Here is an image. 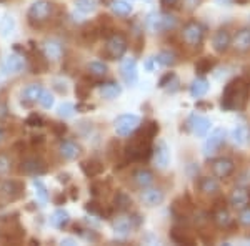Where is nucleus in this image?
Masks as SVG:
<instances>
[{
    "label": "nucleus",
    "instance_id": "1",
    "mask_svg": "<svg viewBox=\"0 0 250 246\" xmlns=\"http://www.w3.org/2000/svg\"><path fill=\"white\" fill-rule=\"evenodd\" d=\"M134 138L130 140V143L125 148V155L130 161H144L148 160V156L154 153L152 148V140L155 138V135L159 133V123L150 120V122H145L144 127L137 128Z\"/></svg>",
    "mask_w": 250,
    "mask_h": 246
},
{
    "label": "nucleus",
    "instance_id": "47",
    "mask_svg": "<svg viewBox=\"0 0 250 246\" xmlns=\"http://www.w3.org/2000/svg\"><path fill=\"white\" fill-rule=\"evenodd\" d=\"M75 94H77V96L80 100H85L88 94H90V88H88L85 83H79L77 87H75Z\"/></svg>",
    "mask_w": 250,
    "mask_h": 246
},
{
    "label": "nucleus",
    "instance_id": "18",
    "mask_svg": "<svg viewBox=\"0 0 250 246\" xmlns=\"http://www.w3.org/2000/svg\"><path fill=\"white\" fill-rule=\"evenodd\" d=\"M142 201L147 207H157V205H160L165 198L164 191L159 188H145V191L142 193Z\"/></svg>",
    "mask_w": 250,
    "mask_h": 246
},
{
    "label": "nucleus",
    "instance_id": "21",
    "mask_svg": "<svg viewBox=\"0 0 250 246\" xmlns=\"http://www.w3.org/2000/svg\"><path fill=\"white\" fill-rule=\"evenodd\" d=\"M170 238L179 245H193L195 243V238L190 235V231H187V229H184V228H179V227H173L170 229Z\"/></svg>",
    "mask_w": 250,
    "mask_h": 246
},
{
    "label": "nucleus",
    "instance_id": "42",
    "mask_svg": "<svg viewBox=\"0 0 250 246\" xmlns=\"http://www.w3.org/2000/svg\"><path fill=\"white\" fill-rule=\"evenodd\" d=\"M19 183H15V181H5V183L2 185V188H0V191H2V195H5L7 198L10 200H15L19 198L17 195H14V188L17 187Z\"/></svg>",
    "mask_w": 250,
    "mask_h": 246
},
{
    "label": "nucleus",
    "instance_id": "2",
    "mask_svg": "<svg viewBox=\"0 0 250 246\" xmlns=\"http://www.w3.org/2000/svg\"><path fill=\"white\" fill-rule=\"evenodd\" d=\"M249 95H250V82L242 78V76L233 78L225 85L224 92H222L220 107L227 112L244 110L245 105L249 102Z\"/></svg>",
    "mask_w": 250,
    "mask_h": 246
},
{
    "label": "nucleus",
    "instance_id": "12",
    "mask_svg": "<svg viewBox=\"0 0 250 246\" xmlns=\"http://www.w3.org/2000/svg\"><path fill=\"white\" fill-rule=\"evenodd\" d=\"M23 68H25V62H23V58L17 54H12L5 58V62H3L2 74L3 75H15V74H20Z\"/></svg>",
    "mask_w": 250,
    "mask_h": 246
},
{
    "label": "nucleus",
    "instance_id": "16",
    "mask_svg": "<svg viewBox=\"0 0 250 246\" xmlns=\"http://www.w3.org/2000/svg\"><path fill=\"white\" fill-rule=\"evenodd\" d=\"M154 160L159 168L168 167V163H170V150H168V147L165 142L157 143V147L154 148Z\"/></svg>",
    "mask_w": 250,
    "mask_h": 246
},
{
    "label": "nucleus",
    "instance_id": "9",
    "mask_svg": "<svg viewBox=\"0 0 250 246\" xmlns=\"http://www.w3.org/2000/svg\"><path fill=\"white\" fill-rule=\"evenodd\" d=\"M232 45V35L227 29H220L213 34L212 38V47L217 54H225Z\"/></svg>",
    "mask_w": 250,
    "mask_h": 246
},
{
    "label": "nucleus",
    "instance_id": "56",
    "mask_svg": "<svg viewBox=\"0 0 250 246\" xmlns=\"http://www.w3.org/2000/svg\"><path fill=\"white\" fill-rule=\"evenodd\" d=\"M59 181H62V183H67V181H68V175H59Z\"/></svg>",
    "mask_w": 250,
    "mask_h": 246
},
{
    "label": "nucleus",
    "instance_id": "10",
    "mask_svg": "<svg viewBox=\"0 0 250 246\" xmlns=\"http://www.w3.org/2000/svg\"><path fill=\"white\" fill-rule=\"evenodd\" d=\"M197 189L199 193H202L204 196H219L220 195V183L212 176H202L199 181H197Z\"/></svg>",
    "mask_w": 250,
    "mask_h": 246
},
{
    "label": "nucleus",
    "instance_id": "32",
    "mask_svg": "<svg viewBox=\"0 0 250 246\" xmlns=\"http://www.w3.org/2000/svg\"><path fill=\"white\" fill-rule=\"evenodd\" d=\"M217 65V58L213 57H202L199 58L195 62V70L199 72L200 75L204 74H208V72H212V68Z\"/></svg>",
    "mask_w": 250,
    "mask_h": 246
},
{
    "label": "nucleus",
    "instance_id": "39",
    "mask_svg": "<svg viewBox=\"0 0 250 246\" xmlns=\"http://www.w3.org/2000/svg\"><path fill=\"white\" fill-rule=\"evenodd\" d=\"M34 188H35V195H37V200L40 203H47L48 201V191L45 188V185L40 180H34Z\"/></svg>",
    "mask_w": 250,
    "mask_h": 246
},
{
    "label": "nucleus",
    "instance_id": "36",
    "mask_svg": "<svg viewBox=\"0 0 250 246\" xmlns=\"http://www.w3.org/2000/svg\"><path fill=\"white\" fill-rule=\"evenodd\" d=\"M42 90H43V88L40 87V85H30V87H27L25 90H23V96H25V100H27L29 103L39 102Z\"/></svg>",
    "mask_w": 250,
    "mask_h": 246
},
{
    "label": "nucleus",
    "instance_id": "3",
    "mask_svg": "<svg viewBox=\"0 0 250 246\" xmlns=\"http://www.w3.org/2000/svg\"><path fill=\"white\" fill-rule=\"evenodd\" d=\"M204 37H205V29H204L202 23L195 22V20H190V22H187L184 25L182 40L185 42V45L187 47L197 48L199 45H202Z\"/></svg>",
    "mask_w": 250,
    "mask_h": 246
},
{
    "label": "nucleus",
    "instance_id": "17",
    "mask_svg": "<svg viewBox=\"0 0 250 246\" xmlns=\"http://www.w3.org/2000/svg\"><path fill=\"white\" fill-rule=\"evenodd\" d=\"M170 209H172V215L175 218H179V220H184V218L192 216V213H193L192 203H187L184 196H180V198H177L175 201H173Z\"/></svg>",
    "mask_w": 250,
    "mask_h": 246
},
{
    "label": "nucleus",
    "instance_id": "45",
    "mask_svg": "<svg viewBox=\"0 0 250 246\" xmlns=\"http://www.w3.org/2000/svg\"><path fill=\"white\" fill-rule=\"evenodd\" d=\"M239 225L244 228H250V207L242 208V211L239 213Z\"/></svg>",
    "mask_w": 250,
    "mask_h": 246
},
{
    "label": "nucleus",
    "instance_id": "15",
    "mask_svg": "<svg viewBox=\"0 0 250 246\" xmlns=\"http://www.w3.org/2000/svg\"><path fill=\"white\" fill-rule=\"evenodd\" d=\"M232 47L239 54L250 52V29H242L240 32H237L235 37L232 38Z\"/></svg>",
    "mask_w": 250,
    "mask_h": 246
},
{
    "label": "nucleus",
    "instance_id": "53",
    "mask_svg": "<svg viewBox=\"0 0 250 246\" xmlns=\"http://www.w3.org/2000/svg\"><path fill=\"white\" fill-rule=\"evenodd\" d=\"M179 2L180 0H160V3H162L164 9H172V7H175Z\"/></svg>",
    "mask_w": 250,
    "mask_h": 246
},
{
    "label": "nucleus",
    "instance_id": "5",
    "mask_svg": "<svg viewBox=\"0 0 250 246\" xmlns=\"http://www.w3.org/2000/svg\"><path fill=\"white\" fill-rule=\"evenodd\" d=\"M147 25L152 32H168L177 27V19L167 14H150L147 19Z\"/></svg>",
    "mask_w": 250,
    "mask_h": 246
},
{
    "label": "nucleus",
    "instance_id": "38",
    "mask_svg": "<svg viewBox=\"0 0 250 246\" xmlns=\"http://www.w3.org/2000/svg\"><path fill=\"white\" fill-rule=\"evenodd\" d=\"M15 30V20L12 15H5L2 20V25H0V32H2L3 37H9V35L14 34Z\"/></svg>",
    "mask_w": 250,
    "mask_h": 246
},
{
    "label": "nucleus",
    "instance_id": "11",
    "mask_svg": "<svg viewBox=\"0 0 250 246\" xmlns=\"http://www.w3.org/2000/svg\"><path fill=\"white\" fill-rule=\"evenodd\" d=\"M120 75H122L124 82L127 85H135L137 78H139V72H137V62L135 58H125L120 65Z\"/></svg>",
    "mask_w": 250,
    "mask_h": 246
},
{
    "label": "nucleus",
    "instance_id": "40",
    "mask_svg": "<svg viewBox=\"0 0 250 246\" xmlns=\"http://www.w3.org/2000/svg\"><path fill=\"white\" fill-rule=\"evenodd\" d=\"M87 68L94 76H104L107 74V65H105V63H102V62H90Z\"/></svg>",
    "mask_w": 250,
    "mask_h": 246
},
{
    "label": "nucleus",
    "instance_id": "24",
    "mask_svg": "<svg viewBox=\"0 0 250 246\" xmlns=\"http://www.w3.org/2000/svg\"><path fill=\"white\" fill-rule=\"evenodd\" d=\"M154 181H155L154 173H152L150 170H145V168H142V170L134 173V183L139 188H148Z\"/></svg>",
    "mask_w": 250,
    "mask_h": 246
},
{
    "label": "nucleus",
    "instance_id": "27",
    "mask_svg": "<svg viewBox=\"0 0 250 246\" xmlns=\"http://www.w3.org/2000/svg\"><path fill=\"white\" fill-rule=\"evenodd\" d=\"M114 229H115V233L117 235H120V236H127L128 233L132 231V218H117V220L114 221Z\"/></svg>",
    "mask_w": 250,
    "mask_h": 246
},
{
    "label": "nucleus",
    "instance_id": "14",
    "mask_svg": "<svg viewBox=\"0 0 250 246\" xmlns=\"http://www.w3.org/2000/svg\"><path fill=\"white\" fill-rule=\"evenodd\" d=\"M187 125L190 127V130L193 132V135L197 136H205L210 128V120L205 118V116H200V115H192L188 118Z\"/></svg>",
    "mask_w": 250,
    "mask_h": 246
},
{
    "label": "nucleus",
    "instance_id": "35",
    "mask_svg": "<svg viewBox=\"0 0 250 246\" xmlns=\"http://www.w3.org/2000/svg\"><path fill=\"white\" fill-rule=\"evenodd\" d=\"M114 203H115L117 209H120V211H125V209L130 208L132 200H130V196H128L125 191H117V195H115V198H114Z\"/></svg>",
    "mask_w": 250,
    "mask_h": 246
},
{
    "label": "nucleus",
    "instance_id": "6",
    "mask_svg": "<svg viewBox=\"0 0 250 246\" xmlns=\"http://www.w3.org/2000/svg\"><path fill=\"white\" fill-rule=\"evenodd\" d=\"M140 125V118L137 115H120L115 120V133L119 136H128L130 133H134Z\"/></svg>",
    "mask_w": 250,
    "mask_h": 246
},
{
    "label": "nucleus",
    "instance_id": "29",
    "mask_svg": "<svg viewBox=\"0 0 250 246\" xmlns=\"http://www.w3.org/2000/svg\"><path fill=\"white\" fill-rule=\"evenodd\" d=\"M120 92H122V88H120L114 82H108V83L100 85V95H102V98L114 100V98H117V96L120 95Z\"/></svg>",
    "mask_w": 250,
    "mask_h": 246
},
{
    "label": "nucleus",
    "instance_id": "48",
    "mask_svg": "<svg viewBox=\"0 0 250 246\" xmlns=\"http://www.w3.org/2000/svg\"><path fill=\"white\" fill-rule=\"evenodd\" d=\"M207 221H208V215H207V213H202V211L193 213V223H195L197 227H204Z\"/></svg>",
    "mask_w": 250,
    "mask_h": 246
},
{
    "label": "nucleus",
    "instance_id": "59",
    "mask_svg": "<svg viewBox=\"0 0 250 246\" xmlns=\"http://www.w3.org/2000/svg\"><path fill=\"white\" fill-rule=\"evenodd\" d=\"M3 138H5V132H3L2 128H0V143L3 142Z\"/></svg>",
    "mask_w": 250,
    "mask_h": 246
},
{
    "label": "nucleus",
    "instance_id": "52",
    "mask_svg": "<svg viewBox=\"0 0 250 246\" xmlns=\"http://www.w3.org/2000/svg\"><path fill=\"white\" fill-rule=\"evenodd\" d=\"M9 168H10L9 158H7V156H3V155H0V173L9 171Z\"/></svg>",
    "mask_w": 250,
    "mask_h": 246
},
{
    "label": "nucleus",
    "instance_id": "26",
    "mask_svg": "<svg viewBox=\"0 0 250 246\" xmlns=\"http://www.w3.org/2000/svg\"><path fill=\"white\" fill-rule=\"evenodd\" d=\"M232 140L235 145H240V147H244V145L249 143V138H250V132L249 128L245 127V125H237L235 128L232 130Z\"/></svg>",
    "mask_w": 250,
    "mask_h": 246
},
{
    "label": "nucleus",
    "instance_id": "34",
    "mask_svg": "<svg viewBox=\"0 0 250 246\" xmlns=\"http://www.w3.org/2000/svg\"><path fill=\"white\" fill-rule=\"evenodd\" d=\"M155 62L159 63V65H164V67H172L177 63V57H175V54L170 50H162L155 57Z\"/></svg>",
    "mask_w": 250,
    "mask_h": 246
},
{
    "label": "nucleus",
    "instance_id": "57",
    "mask_svg": "<svg viewBox=\"0 0 250 246\" xmlns=\"http://www.w3.org/2000/svg\"><path fill=\"white\" fill-rule=\"evenodd\" d=\"M217 3H220V5H227V3H230L232 0H215Z\"/></svg>",
    "mask_w": 250,
    "mask_h": 246
},
{
    "label": "nucleus",
    "instance_id": "4",
    "mask_svg": "<svg viewBox=\"0 0 250 246\" xmlns=\"http://www.w3.org/2000/svg\"><path fill=\"white\" fill-rule=\"evenodd\" d=\"M128 48L127 38L122 34H114L105 43V55L110 60H120Z\"/></svg>",
    "mask_w": 250,
    "mask_h": 246
},
{
    "label": "nucleus",
    "instance_id": "44",
    "mask_svg": "<svg viewBox=\"0 0 250 246\" xmlns=\"http://www.w3.org/2000/svg\"><path fill=\"white\" fill-rule=\"evenodd\" d=\"M85 209L88 213H92V215H97V216H110V211H104L102 208H100L99 203H87L85 205Z\"/></svg>",
    "mask_w": 250,
    "mask_h": 246
},
{
    "label": "nucleus",
    "instance_id": "49",
    "mask_svg": "<svg viewBox=\"0 0 250 246\" xmlns=\"http://www.w3.org/2000/svg\"><path fill=\"white\" fill-rule=\"evenodd\" d=\"M175 78V74H173V72H168V74H165L162 78H160V82H159V87L160 88H165L168 85V83L172 82V80Z\"/></svg>",
    "mask_w": 250,
    "mask_h": 246
},
{
    "label": "nucleus",
    "instance_id": "7",
    "mask_svg": "<svg viewBox=\"0 0 250 246\" xmlns=\"http://www.w3.org/2000/svg\"><path fill=\"white\" fill-rule=\"evenodd\" d=\"M235 171V163H233L232 158H227V156H220V158H215L212 161V173L220 180H225Z\"/></svg>",
    "mask_w": 250,
    "mask_h": 246
},
{
    "label": "nucleus",
    "instance_id": "8",
    "mask_svg": "<svg viewBox=\"0 0 250 246\" xmlns=\"http://www.w3.org/2000/svg\"><path fill=\"white\" fill-rule=\"evenodd\" d=\"M225 142V130L224 128H215L210 135L207 136L204 143V153L205 155H213Z\"/></svg>",
    "mask_w": 250,
    "mask_h": 246
},
{
    "label": "nucleus",
    "instance_id": "58",
    "mask_svg": "<svg viewBox=\"0 0 250 246\" xmlns=\"http://www.w3.org/2000/svg\"><path fill=\"white\" fill-rule=\"evenodd\" d=\"M235 3H239V5H245V3H249V0H233Z\"/></svg>",
    "mask_w": 250,
    "mask_h": 246
},
{
    "label": "nucleus",
    "instance_id": "19",
    "mask_svg": "<svg viewBox=\"0 0 250 246\" xmlns=\"http://www.w3.org/2000/svg\"><path fill=\"white\" fill-rule=\"evenodd\" d=\"M212 218H213V223H215L219 228H230L233 225V216L230 215V211H229L225 207L217 208L215 211H213Z\"/></svg>",
    "mask_w": 250,
    "mask_h": 246
},
{
    "label": "nucleus",
    "instance_id": "41",
    "mask_svg": "<svg viewBox=\"0 0 250 246\" xmlns=\"http://www.w3.org/2000/svg\"><path fill=\"white\" fill-rule=\"evenodd\" d=\"M57 114H59V116H62V118H70V116H74V114H75V107L72 103L65 102L62 105H59Z\"/></svg>",
    "mask_w": 250,
    "mask_h": 246
},
{
    "label": "nucleus",
    "instance_id": "23",
    "mask_svg": "<svg viewBox=\"0 0 250 246\" xmlns=\"http://www.w3.org/2000/svg\"><path fill=\"white\" fill-rule=\"evenodd\" d=\"M80 168H82V171L85 173V176H88V178H94V176L100 175V173L104 171V165H102V161H99V160L82 161Z\"/></svg>",
    "mask_w": 250,
    "mask_h": 246
},
{
    "label": "nucleus",
    "instance_id": "55",
    "mask_svg": "<svg viewBox=\"0 0 250 246\" xmlns=\"http://www.w3.org/2000/svg\"><path fill=\"white\" fill-rule=\"evenodd\" d=\"M62 245H75V241L72 238H65V240H62Z\"/></svg>",
    "mask_w": 250,
    "mask_h": 246
},
{
    "label": "nucleus",
    "instance_id": "30",
    "mask_svg": "<svg viewBox=\"0 0 250 246\" xmlns=\"http://www.w3.org/2000/svg\"><path fill=\"white\" fill-rule=\"evenodd\" d=\"M68 221H70V215H68L65 209H57V211H54L50 216V225L55 228H63Z\"/></svg>",
    "mask_w": 250,
    "mask_h": 246
},
{
    "label": "nucleus",
    "instance_id": "50",
    "mask_svg": "<svg viewBox=\"0 0 250 246\" xmlns=\"http://www.w3.org/2000/svg\"><path fill=\"white\" fill-rule=\"evenodd\" d=\"M43 120L40 118L39 115H30L29 118H27V125H30V127H42Z\"/></svg>",
    "mask_w": 250,
    "mask_h": 246
},
{
    "label": "nucleus",
    "instance_id": "13",
    "mask_svg": "<svg viewBox=\"0 0 250 246\" xmlns=\"http://www.w3.org/2000/svg\"><path fill=\"white\" fill-rule=\"evenodd\" d=\"M52 5L45 0H37V2H34L30 5L29 9V17L34 19V20H45L50 17L52 14Z\"/></svg>",
    "mask_w": 250,
    "mask_h": 246
},
{
    "label": "nucleus",
    "instance_id": "43",
    "mask_svg": "<svg viewBox=\"0 0 250 246\" xmlns=\"http://www.w3.org/2000/svg\"><path fill=\"white\" fill-rule=\"evenodd\" d=\"M39 103L42 105L43 108H52L54 107V95L50 94V92L47 90H42V94H40V98H39Z\"/></svg>",
    "mask_w": 250,
    "mask_h": 246
},
{
    "label": "nucleus",
    "instance_id": "37",
    "mask_svg": "<svg viewBox=\"0 0 250 246\" xmlns=\"http://www.w3.org/2000/svg\"><path fill=\"white\" fill-rule=\"evenodd\" d=\"M75 9L80 14H92L97 9V0H75Z\"/></svg>",
    "mask_w": 250,
    "mask_h": 246
},
{
    "label": "nucleus",
    "instance_id": "51",
    "mask_svg": "<svg viewBox=\"0 0 250 246\" xmlns=\"http://www.w3.org/2000/svg\"><path fill=\"white\" fill-rule=\"evenodd\" d=\"M54 88L62 95L67 94V85H65V82H62V80H54Z\"/></svg>",
    "mask_w": 250,
    "mask_h": 246
},
{
    "label": "nucleus",
    "instance_id": "25",
    "mask_svg": "<svg viewBox=\"0 0 250 246\" xmlns=\"http://www.w3.org/2000/svg\"><path fill=\"white\" fill-rule=\"evenodd\" d=\"M43 52H45L48 60H60V57H62V54H63L62 45H60L59 42H55V40H47V42L43 43Z\"/></svg>",
    "mask_w": 250,
    "mask_h": 246
},
{
    "label": "nucleus",
    "instance_id": "46",
    "mask_svg": "<svg viewBox=\"0 0 250 246\" xmlns=\"http://www.w3.org/2000/svg\"><path fill=\"white\" fill-rule=\"evenodd\" d=\"M204 0H182V5H184V10L187 12H192L195 9H199L200 5H202Z\"/></svg>",
    "mask_w": 250,
    "mask_h": 246
},
{
    "label": "nucleus",
    "instance_id": "60",
    "mask_svg": "<svg viewBox=\"0 0 250 246\" xmlns=\"http://www.w3.org/2000/svg\"><path fill=\"white\" fill-rule=\"evenodd\" d=\"M249 195H250V191H249Z\"/></svg>",
    "mask_w": 250,
    "mask_h": 246
},
{
    "label": "nucleus",
    "instance_id": "33",
    "mask_svg": "<svg viewBox=\"0 0 250 246\" xmlns=\"http://www.w3.org/2000/svg\"><path fill=\"white\" fill-rule=\"evenodd\" d=\"M110 7H112V10H114V14L120 15V17H127V15L132 14V5L127 0H114Z\"/></svg>",
    "mask_w": 250,
    "mask_h": 246
},
{
    "label": "nucleus",
    "instance_id": "20",
    "mask_svg": "<svg viewBox=\"0 0 250 246\" xmlns=\"http://www.w3.org/2000/svg\"><path fill=\"white\" fill-rule=\"evenodd\" d=\"M229 201H230L232 208L242 209V208H245L250 203V195H249L247 189L237 188V189H233V191H232V195H230V198H229Z\"/></svg>",
    "mask_w": 250,
    "mask_h": 246
},
{
    "label": "nucleus",
    "instance_id": "22",
    "mask_svg": "<svg viewBox=\"0 0 250 246\" xmlns=\"http://www.w3.org/2000/svg\"><path fill=\"white\" fill-rule=\"evenodd\" d=\"M22 171L25 175H34V176H39V175H43L47 171V167L43 165V161L40 160H27L25 163L22 165Z\"/></svg>",
    "mask_w": 250,
    "mask_h": 246
},
{
    "label": "nucleus",
    "instance_id": "54",
    "mask_svg": "<svg viewBox=\"0 0 250 246\" xmlns=\"http://www.w3.org/2000/svg\"><path fill=\"white\" fill-rule=\"evenodd\" d=\"M54 130L57 132V133H65V125H60V127H57V123H54Z\"/></svg>",
    "mask_w": 250,
    "mask_h": 246
},
{
    "label": "nucleus",
    "instance_id": "31",
    "mask_svg": "<svg viewBox=\"0 0 250 246\" xmlns=\"http://www.w3.org/2000/svg\"><path fill=\"white\" fill-rule=\"evenodd\" d=\"M60 155L65 160H75L80 155V148L75 143L72 142H65L60 145Z\"/></svg>",
    "mask_w": 250,
    "mask_h": 246
},
{
    "label": "nucleus",
    "instance_id": "28",
    "mask_svg": "<svg viewBox=\"0 0 250 246\" xmlns=\"http://www.w3.org/2000/svg\"><path fill=\"white\" fill-rule=\"evenodd\" d=\"M208 90V82L205 78H195L193 82L190 83V95L193 98H200L207 94Z\"/></svg>",
    "mask_w": 250,
    "mask_h": 246
}]
</instances>
